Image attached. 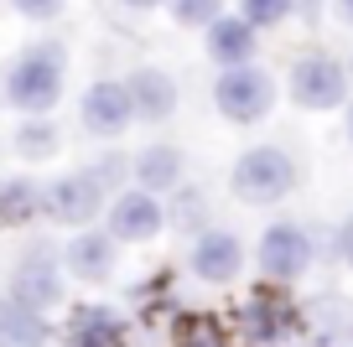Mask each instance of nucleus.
<instances>
[{
	"mask_svg": "<svg viewBox=\"0 0 353 347\" xmlns=\"http://www.w3.org/2000/svg\"><path fill=\"white\" fill-rule=\"evenodd\" d=\"M63 83H68V52L57 42H37L6 73V104L21 109L26 120H47L63 98Z\"/></svg>",
	"mask_w": 353,
	"mask_h": 347,
	"instance_id": "1",
	"label": "nucleus"
},
{
	"mask_svg": "<svg viewBox=\"0 0 353 347\" xmlns=\"http://www.w3.org/2000/svg\"><path fill=\"white\" fill-rule=\"evenodd\" d=\"M229 192L244 207H276L296 192V161L286 145H250L229 171Z\"/></svg>",
	"mask_w": 353,
	"mask_h": 347,
	"instance_id": "2",
	"label": "nucleus"
},
{
	"mask_svg": "<svg viewBox=\"0 0 353 347\" xmlns=\"http://www.w3.org/2000/svg\"><path fill=\"white\" fill-rule=\"evenodd\" d=\"M213 104L229 125H260L270 109H276V83L270 73L254 63L244 67H219V83H213Z\"/></svg>",
	"mask_w": 353,
	"mask_h": 347,
	"instance_id": "3",
	"label": "nucleus"
},
{
	"mask_svg": "<svg viewBox=\"0 0 353 347\" xmlns=\"http://www.w3.org/2000/svg\"><path fill=\"white\" fill-rule=\"evenodd\" d=\"M291 98H296V109H312V114L343 109L348 104V67L327 52H301L291 63Z\"/></svg>",
	"mask_w": 353,
	"mask_h": 347,
	"instance_id": "4",
	"label": "nucleus"
},
{
	"mask_svg": "<svg viewBox=\"0 0 353 347\" xmlns=\"http://www.w3.org/2000/svg\"><path fill=\"white\" fill-rule=\"evenodd\" d=\"M11 301H21L26 311H52V306H63V260H57L47 244H32V249L16 260L11 270Z\"/></svg>",
	"mask_w": 353,
	"mask_h": 347,
	"instance_id": "5",
	"label": "nucleus"
},
{
	"mask_svg": "<svg viewBox=\"0 0 353 347\" xmlns=\"http://www.w3.org/2000/svg\"><path fill=\"white\" fill-rule=\"evenodd\" d=\"M312 260H317V244H312V233L301 223H270L260 233V244H254V264H260L270 280H301V275L312 270Z\"/></svg>",
	"mask_w": 353,
	"mask_h": 347,
	"instance_id": "6",
	"label": "nucleus"
},
{
	"mask_svg": "<svg viewBox=\"0 0 353 347\" xmlns=\"http://www.w3.org/2000/svg\"><path fill=\"white\" fill-rule=\"evenodd\" d=\"M104 187L94 182V171H73V176H57L52 187H42V213L47 218H57V223H68V228H88L94 218L104 213Z\"/></svg>",
	"mask_w": 353,
	"mask_h": 347,
	"instance_id": "7",
	"label": "nucleus"
},
{
	"mask_svg": "<svg viewBox=\"0 0 353 347\" xmlns=\"http://www.w3.org/2000/svg\"><path fill=\"white\" fill-rule=\"evenodd\" d=\"M78 120L94 140H120L125 130L135 125L130 114V94H125L120 78H99V83H88L83 98H78Z\"/></svg>",
	"mask_w": 353,
	"mask_h": 347,
	"instance_id": "8",
	"label": "nucleus"
},
{
	"mask_svg": "<svg viewBox=\"0 0 353 347\" xmlns=\"http://www.w3.org/2000/svg\"><path fill=\"white\" fill-rule=\"evenodd\" d=\"M161 228H166L161 197L141 192V187H125V192L114 197V207H110V228H104V233H110L114 244H151Z\"/></svg>",
	"mask_w": 353,
	"mask_h": 347,
	"instance_id": "9",
	"label": "nucleus"
},
{
	"mask_svg": "<svg viewBox=\"0 0 353 347\" xmlns=\"http://www.w3.org/2000/svg\"><path fill=\"white\" fill-rule=\"evenodd\" d=\"M192 275L203 285H229L234 275L244 270V244L234 228H203L198 239H192V254H188Z\"/></svg>",
	"mask_w": 353,
	"mask_h": 347,
	"instance_id": "10",
	"label": "nucleus"
},
{
	"mask_svg": "<svg viewBox=\"0 0 353 347\" xmlns=\"http://www.w3.org/2000/svg\"><path fill=\"white\" fill-rule=\"evenodd\" d=\"M125 94H130V114L135 125H166L176 114V78L166 73V67H135L130 78H125Z\"/></svg>",
	"mask_w": 353,
	"mask_h": 347,
	"instance_id": "11",
	"label": "nucleus"
},
{
	"mask_svg": "<svg viewBox=\"0 0 353 347\" xmlns=\"http://www.w3.org/2000/svg\"><path fill=\"white\" fill-rule=\"evenodd\" d=\"M57 260H63V275H73V280H83V285H99V280L114 275L120 244H114L104 228H83V233L68 239V249L57 254Z\"/></svg>",
	"mask_w": 353,
	"mask_h": 347,
	"instance_id": "12",
	"label": "nucleus"
},
{
	"mask_svg": "<svg viewBox=\"0 0 353 347\" xmlns=\"http://www.w3.org/2000/svg\"><path fill=\"white\" fill-rule=\"evenodd\" d=\"M203 32H208V57L219 67H244L260 52V32H254L244 16H219V21H208Z\"/></svg>",
	"mask_w": 353,
	"mask_h": 347,
	"instance_id": "13",
	"label": "nucleus"
},
{
	"mask_svg": "<svg viewBox=\"0 0 353 347\" xmlns=\"http://www.w3.org/2000/svg\"><path fill=\"white\" fill-rule=\"evenodd\" d=\"M182 171H188V156L176 151V145H145L130 161V182L141 187V192H151V197L176 192V187H182Z\"/></svg>",
	"mask_w": 353,
	"mask_h": 347,
	"instance_id": "14",
	"label": "nucleus"
},
{
	"mask_svg": "<svg viewBox=\"0 0 353 347\" xmlns=\"http://www.w3.org/2000/svg\"><path fill=\"white\" fill-rule=\"evenodd\" d=\"M0 347H47V316L0 295Z\"/></svg>",
	"mask_w": 353,
	"mask_h": 347,
	"instance_id": "15",
	"label": "nucleus"
},
{
	"mask_svg": "<svg viewBox=\"0 0 353 347\" xmlns=\"http://www.w3.org/2000/svg\"><path fill=\"white\" fill-rule=\"evenodd\" d=\"M73 347H125V322L110 311V306H78Z\"/></svg>",
	"mask_w": 353,
	"mask_h": 347,
	"instance_id": "16",
	"label": "nucleus"
},
{
	"mask_svg": "<svg viewBox=\"0 0 353 347\" xmlns=\"http://www.w3.org/2000/svg\"><path fill=\"white\" fill-rule=\"evenodd\" d=\"M37 213H42V187L37 182H21V176L0 182V223H32Z\"/></svg>",
	"mask_w": 353,
	"mask_h": 347,
	"instance_id": "17",
	"label": "nucleus"
},
{
	"mask_svg": "<svg viewBox=\"0 0 353 347\" xmlns=\"http://www.w3.org/2000/svg\"><path fill=\"white\" fill-rule=\"evenodd\" d=\"M16 156H21V161H47V156H57V125L52 120H26L21 130H16Z\"/></svg>",
	"mask_w": 353,
	"mask_h": 347,
	"instance_id": "18",
	"label": "nucleus"
},
{
	"mask_svg": "<svg viewBox=\"0 0 353 347\" xmlns=\"http://www.w3.org/2000/svg\"><path fill=\"white\" fill-rule=\"evenodd\" d=\"M239 16L254 26V32H270V26H281V21L296 16V0H239Z\"/></svg>",
	"mask_w": 353,
	"mask_h": 347,
	"instance_id": "19",
	"label": "nucleus"
},
{
	"mask_svg": "<svg viewBox=\"0 0 353 347\" xmlns=\"http://www.w3.org/2000/svg\"><path fill=\"white\" fill-rule=\"evenodd\" d=\"M176 26H208L223 16V0H166Z\"/></svg>",
	"mask_w": 353,
	"mask_h": 347,
	"instance_id": "20",
	"label": "nucleus"
},
{
	"mask_svg": "<svg viewBox=\"0 0 353 347\" xmlns=\"http://www.w3.org/2000/svg\"><path fill=\"white\" fill-rule=\"evenodd\" d=\"M88 171H94V182H99L104 187V192H110V187H120L125 182V176H130V161H125V156H99V161H94V166H88Z\"/></svg>",
	"mask_w": 353,
	"mask_h": 347,
	"instance_id": "21",
	"label": "nucleus"
},
{
	"mask_svg": "<svg viewBox=\"0 0 353 347\" xmlns=\"http://www.w3.org/2000/svg\"><path fill=\"white\" fill-rule=\"evenodd\" d=\"M26 21H57L63 16V0H11Z\"/></svg>",
	"mask_w": 353,
	"mask_h": 347,
	"instance_id": "22",
	"label": "nucleus"
},
{
	"mask_svg": "<svg viewBox=\"0 0 353 347\" xmlns=\"http://www.w3.org/2000/svg\"><path fill=\"white\" fill-rule=\"evenodd\" d=\"M182 347H229V342H223V337H219V332H213V326H208V322H198V326H192V332H188V337H182Z\"/></svg>",
	"mask_w": 353,
	"mask_h": 347,
	"instance_id": "23",
	"label": "nucleus"
},
{
	"mask_svg": "<svg viewBox=\"0 0 353 347\" xmlns=\"http://www.w3.org/2000/svg\"><path fill=\"white\" fill-rule=\"evenodd\" d=\"M176 218H182V223H192V218H203V192H188V187H176Z\"/></svg>",
	"mask_w": 353,
	"mask_h": 347,
	"instance_id": "24",
	"label": "nucleus"
},
{
	"mask_svg": "<svg viewBox=\"0 0 353 347\" xmlns=\"http://www.w3.org/2000/svg\"><path fill=\"white\" fill-rule=\"evenodd\" d=\"M338 254H343V264L353 270V213L343 218V228H338Z\"/></svg>",
	"mask_w": 353,
	"mask_h": 347,
	"instance_id": "25",
	"label": "nucleus"
},
{
	"mask_svg": "<svg viewBox=\"0 0 353 347\" xmlns=\"http://www.w3.org/2000/svg\"><path fill=\"white\" fill-rule=\"evenodd\" d=\"M332 11H338V21L353 32V0H332Z\"/></svg>",
	"mask_w": 353,
	"mask_h": 347,
	"instance_id": "26",
	"label": "nucleus"
},
{
	"mask_svg": "<svg viewBox=\"0 0 353 347\" xmlns=\"http://www.w3.org/2000/svg\"><path fill=\"white\" fill-rule=\"evenodd\" d=\"M120 6H130V11H156V6H166V0H120Z\"/></svg>",
	"mask_w": 353,
	"mask_h": 347,
	"instance_id": "27",
	"label": "nucleus"
},
{
	"mask_svg": "<svg viewBox=\"0 0 353 347\" xmlns=\"http://www.w3.org/2000/svg\"><path fill=\"white\" fill-rule=\"evenodd\" d=\"M343 109H348V140H353V104H343Z\"/></svg>",
	"mask_w": 353,
	"mask_h": 347,
	"instance_id": "28",
	"label": "nucleus"
}]
</instances>
